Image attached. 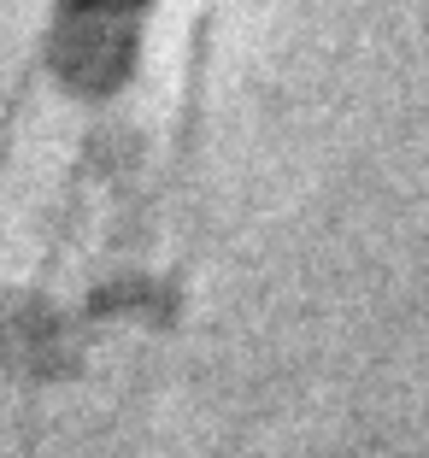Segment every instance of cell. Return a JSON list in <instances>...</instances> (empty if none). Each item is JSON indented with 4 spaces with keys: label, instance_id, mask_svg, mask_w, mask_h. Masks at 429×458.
Wrapping results in <instances>:
<instances>
[{
    "label": "cell",
    "instance_id": "6da1fadb",
    "mask_svg": "<svg viewBox=\"0 0 429 458\" xmlns=\"http://www.w3.org/2000/svg\"><path fill=\"white\" fill-rule=\"evenodd\" d=\"M82 6H124V0H82Z\"/></svg>",
    "mask_w": 429,
    "mask_h": 458
}]
</instances>
